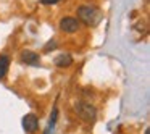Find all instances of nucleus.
Listing matches in <instances>:
<instances>
[{
  "mask_svg": "<svg viewBox=\"0 0 150 134\" xmlns=\"http://www.w3.org/2000/svg\"><path fill=\"white\" fill-rule=\"evenodd\" d=\"M76 13L79 20L87 26H97L102 20V11L94 5H81Z\"/></svg>",
  "mask_w": 150,
  "mask_h": 134,
  "instance_id": "nucleus-1",
  "label": "nucleus"
},
{
  "mask_svg": "<svg viewBox=\"0 0 150 134\" xmlns=\"http://www.w3.org/2000/svg\"><path fill=\"white\" fill-rule=\"evenodd\" d=\"M74 110L81 116V120L87 121V123H94L95 118H97V108L94 105L87 104V102H76Z\"/></svg>",
  "mask_w": 150,
  "mask_h": 134,
  "instance_id": "nucleus-2",
  "label": "nucleus"
},
{
  "mask_svg": "<svg viewBox=\"0 0 150 134\" xmlns=\"http://www.w3.org/2000/svg\"><path fill=\"white\" fill-rule=\"evenodd\" d=\"M60 29L63 33H68V34H73L79 29V21L76 18H71V16H65L60 20Z\"/></svg>",
  "mask_w": 150,
  "mask_h": 134,
  "instance_id": "nucleus-3",
  "label": "nucleus"
},
{
  "mask_svg": "<svg viewBox=\"0 0 150 134\" xmlns=\"http://www.w3.org/2000/svg\"><path fill=\"white\" fill-rule=\"evenodd\" d=\"M23 128L26 133L29 134H34L37 131V128H39V120H37V116L34 113H28L24 115L23 118Z\"/></svg>",
  "mask_w": 150,
  "mask_h": 134,
  "instance_id": "nucleus-4",
  "label": "nucleus"
},
{
  "mask_svg": "<svg viewBox=\"0 0 150 134\" xmlns=\"http://www.w3.org/2000/svg\"><path fill=\"white\" fill-rule=\"evenodd\" d=\"M21 62L26 63V65H31V66H39L40 57L36 52H33V50H24L21 53Z\"/></svg>",
  "mask_w": 150,
  "mask_h": 134,
  "instance_id": "nucleus-5",
  "label": "nucleus"
},
{
  "mask_svg": "<svg viewBox=\"0 0 150 134\" xmlns=\"http://www.w3.org/2000/svg\"><path fill=\"white\" fill-rule=\"evenodd\" d=\"M55 65L58 68H68V66L73 65V57L69 53H60L55 58Z\"/></svg>",
  "mask_w": 150,
  "mask_h": 134,
  "instance_id": "nucleus-6",
  "label": "nucleus"
},
{
  "mask_svg": "<svg viewBox=\"0 0 150 134\" xmlns=\"http://www.w3.org/2000/svg\"><path fill=\"white\" fill-rule=\"evenodd\" d=\"M8 66H10V58L7 55H0V79L7 74Z\"/></svg>",
  "mask_w": 150,
  "mask_h": 134,
  "instance_id": "nucleus-7",
  "label": "nucleus"
},
{
  "mask_svg": "<svg viewBox=\"0 0 150 134\" xmlns=\"http://www.w3.org/2000/svg\"><path fill=\"white\" fill-rule=\"evenodd\" d=\"M50 121H49V126H47V131H45V134H50L53 131V126H55V121H57V116H58V110H57V107H53V111H52V115H50Z\"/></svg>",
  "mask_w": 150,
  "mask_h": 134,
  "instance_id": "nucleus-8",
  "label": "nucleus"
},
{
  "mask_svg": "<svg viewBox=\"0 0 150 134\" xmlns=\"http://www.w3.org/2000/svg\"><path fill=\"white\" fill-rule=\"evenodd\" d=\"M44 5H57L58 2H62V0H40Z\"/></svg>",
  "mask_w": 150,
  "mask_h": 134,
  "instance_id": "nucleus-9",
  "label": "nucleus"
},
{
  "mask_svg": "<svg viewBox=\"0 0 150 134\" xmlns=\"http://www.w3.org/2000/svg\"><path fill=\"white\" fill-rule=\"evenodd\" d=\"M55 45H57V42H55V40H50V42H49V44H47V45H45V49H44V50H45V52H47V50H49L50 47H52V49H53V47H55Z\"/></svg>",
  "mask_w": 150,
  "mask_h": 134,
  "instance_id": "nucleus-10",
  "label": "nucleus"
},
{
  "mask_svg": "<svg viewBox=\"0 0 150 134\" xmlns=\"http://www.w3.org/2000/svg\"><path fill=\"white\" fill-rule=\"evenodd\" d=\"M145 134H150V129H149V128H147V129H145Z\"/></svg>",
  "mask_w": 150,
  "mask_h": 134,
  "instance_id": "nucleus-11",
  "label": "nucleus"
}]
</instances>
